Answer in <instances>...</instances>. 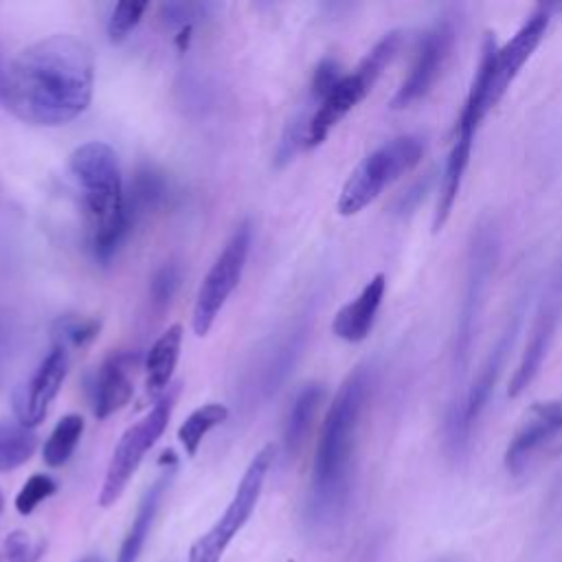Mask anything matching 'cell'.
Returning <instances> with one entry per match:
<instances>
[{
  "label": "cell",
  "instance_id": "obj_1",
  "mask_svg": "<svg viewBox=\"0 0 562 562\" xmlns=\"http://www.w3.org/2000/svg\"><path fill=\"white\" fill-rule=\"evenodd\" d=\"M94 59L70 33L22 48L2 77L4 105L20 121L55 127L77 119L92 99Z\"/></svg>",
  "mask_w": 562,
  "mask_h": 562
},
{
  "label": "cell",
  "instance_id": "obj_2",
  "mask_svg": "<svg viewBox=\"0 0 562 562\" xmlns=\"http://www.w3.org/2000/svg\"><path fill=\"white\" fill-rule=\"evenodd\" d=\"M369 386L371 375L367 367H358L340 384L325 415L316 446L310 490V514L318 522L336 518L347 501L356 439Z\"/></svg>",
  "mask_w": 562,
  "mask_h": 562
},
{
  "label": "cell",
  "instance_id": "obj_3",
  "mask_svg": "<svg viewBox=\"0 0 562 562\" xmlns=\"http://www.w3.org/2000/svg\"><path fill=\"white\" fill-rule=\"evenodd\" d=\"M70 171L83 189L92 222V250L99 259H110L130 233L116 154L101 140L83 143L70 154Z\"/></svg>",
  "mask_w": 562,
  "mask_h": 562
},
{
  "label": "cell",
  "instance_id": "obj_4",
  "mask_svg": "<svg viewBox=\"0 0 562 562\" xmlns=\"http://www.w3.org/2000/svg\"><path fill=\"white\" fill-rule=\"evenodd\" d=\"M402 35L397 31L386 33L358 64L349 75H342L340 81L316 103V110L307 119L305 127V147L321 145L329 132L371 92L373 83L382 70L393 61L400 48Z\"/></svg>",
  "mask_w": 562,
  "mask_h": 562
},
{
  "label": "cell",
  "instance_id": "obj_5",
  "mask_svg": "<svg viewBox=\"0 0 562 562\" xmlns=\"http://www.w3.org/2000/svg\"><path fill=\"white\" fill-rule=\"evenodd\" d=\"M426 143L422 136L404 134L397 136L369 156H364L351 171L338 195V213L349 217L369 206L391 182L411 171L424 156Z\"/></svg>",
  "mask_w": 562,
  "mask_h": 562
},
{
  "label": "cell",
  "instance_id": "obj_6",
  "mask_svg": "<svg viewBox=\"0 0 562 562\" xmlns=\"http://www.w3.org/2000/svg\"><path fill=\"white\" fill-rule=\"evenodd\" d=\"M498 244L501 239H498L496 224L492 220L479 222L468 248L463 299H461L459 318L454 327V342H452V360L459 371L465 367L470 356L474 329H476V323L485 303V294L498 261Z\"/></svg>",
  "mask_w": 562,
  "mask_h": 562
},
{
  "label": "cell",
  "instance_id": "obj_7",
  "mask_svg": "<svg viewBox=\"0 0 562 562\" xmlns=\"http://www.w3.org/2000/svg\"><path fill=\"white\" fill-rule=\"evenodd\" d=\"M178 393H180V384H169V389L158 397V402L151 406V411L123 432V437L119 439V443L110 457V463H108V470L103 476V485L99 492L101 507H110L121 498L123 490L127 487L130 479L134 476L136 468L140 465L145 452L165 432L171 411H173V404L178 400Z\"/></svg>",
  "mask_w": 562,
  "mask_h": 562
},
{
  "label": "cell",
  "instance_id": "obj_8",
  "mask_svg": "<svg viewBox=\"0 0 562 562\" xmlns=\"http://www.w3.org/2000/svg\"><path fill=\"white\" fill-rule=\"evenodd\" d=\"M250 244H252V226L250 222H241L235 233L231 235V239L226 241V246L222 248V252L217 255V259L213 261L211 270L206 272L198 296H195V305H193V331L198 336H206L209 329L213 327L217 314L222 312L226 299L231 296V292L237 288L248 252H250Z\"/></svg>",
  "mask_w": 562,
  "mask_h": 562
},
{
  "label": "cell",
  "instance_id": "obj_9",
  "mask_svg": "<svg viewBox=\"0 0 562 562\" xmlns=\"http://www.w3.org/2000/svg\"><path fill=\"white\" fill-rule=\"evenodd\" d=\"M454 44V26L450 20H439L419 37L411 70L391 99L393 110H404L428 94L441 75Z\"/></svg>",
  "mask_w": 562,
  "mask_h": 562
},
{
  "label": "cell",
  "instance_id": "obj_10",
  "mask_svg": "<svg viewBox=\"0 0 562 562\" xmlns=\"http://www.w3.org/2000/svg\"><path fill=\"white\" fill-rule=\"evenodd\" d=\"M560 318H562V266L553 272V277L547 283V290L538 303L536 318H533V325L529 331V340H527L520 362L509 380V389H507L509 397H518L531 384L536 373L540 371V364L551 347V340L560 325Z\"/></svg>",
  "mask_w": 562,
  "mask_h": 562
},
{
  "label": "cell",
  "instance_id": "obj_11",
  "mask_svg": "<svg viewBox=\"0 0 562 562\" xmlns=\"http://www.w3.org/2000/svg\"><path fill=\"white\" fill-rule=\"evenodd\" d=\"M68 373V351L59 345L42 358L29 380L15 393V417L24 428H35L44 422L53 400L57 397Z\"/></svg>",
  "mask_w": 562,
  "mask_h": 562
},
{
  "label": "cell",
  "instance_id": "obj_12",
  "mask_svg": "<svg viewBox=\"0 0 562 562\" xmlns=\"http://www.w3.org/2000/svg\"><path fill=\"white\" fill-rule=\"evenodd\" d=\"M553 4H540L536 7L529 18L522 22V26L514 33V37L496 48L494 55V68H492V83H490V101L492 108L501 101V97L507 92L520 68L527 64L531 53L542 42L549 20H551Z\"/></svg>",
  "mask_w": 562,
  "mask_h": 562
},
{
  "label": "cell",
  "instance_id": "obj_13",
  "mask_svg": "<svg viewBox=\"0 0 562 562\" xmlns=\"http://www.w3.org/2000/svg\"><path fill=\"white\" fill-rule=\"evenodd\" d=\"M562 432V397L533 404L520 426L516 428L507 450H505V468L512 474H520L533 454L542 450L555 435Z\"/></svg>",
  "mask_w": 562,
  "mask_h": 562
},
{
  "label": "cell",
  "instance_id": "obj_14",
  "mask_svg": "<svg viewBox=\"0 0 562 562\" xmlns=\"http://www.w3.org/2000/svg\"><path fill=\"white\" fill-rule=\"evenodd\" d=\"M274 461V446L272 443H266L255 457L252 461L248 463L228 507L224 509V514L217 518V522L211 527V531L224 542L228 544L237 531L248 522L259 496H261V490H263V481H266V474L270 470Z\"/></svg>",
  "mask_w": 562,
  "mask_h": 562
},
{
  "label": "cell",
  "instance_id": "obj_15",
  "mask_svg": "<svg viewBox=\"0 0 562 562\" xmlns=\"http://www.w3.org/2000/svg\"><path fill=\"white\" fill-rule=\"evenodd\" d=\"M384 290H386V277L380 272L362 288V292L353 301H349L338 310L331 323L334 334L347 342L364 340L375 323Z\"/></svg>",
  "mask_w": 562,
  "mask_h": 562
},
{
  "label": "cell",
  "instance_id": "obj_16",
  "mask_svg": "<svg viewBox=\"0 0 562 562\" xmlns=\"http://www.w3.org/2000/svg\"><path fill=\"white\" fill-rule=\"evenodd\" d=\"M134 367V356L130 353H112L97 371L92 402H94V417L105 419L119 408H123L132 393L134 384L130 378V369Z\"/></svg>",
  "mask_w": 562,
  "mask_h": 562
},
{
  "label": "cell",
  "instance_id": "obj_17",
  "mask_svg": "<svg viewBox=\"0 0 562 562\" xmlns=\"http://www.w3.org/2000/svg\"><path fill=\"white\" fill-rule=\"evenodd\" d=\"M171 474H173V465H169L167 470H162L158 474V479L145 490L140 503H138V509H136V516L121 542V549L116 553V560L114 562H136L145 542H147V536H149V529L154 525V518L158 514V507H160V501L169 487V481H171Z\"/></svg>",
  "mask_w": 562,
  "mask_h": 562
},
{
  "label": "cell",
  "instance_id": "obj_18",
  "mask_svg": "<svg viewBox=\"0 0 562 562\" xmlns=\"http://www.w3.org/2000/svg\"><path fill=\"white\" fill-rule=\"evenodd\" d=\"M180 347H182V327L171 325L167 327L151 345L145 369H147V391L149 393H160L167 391L171 384L173 369L180 358Z\"/></svg>",
  "mask_w": 562,
  "mask_h": 562
},
{
  "label": "cell",
  "instance_id": "obj_19",
  "mask_svg": "<svg viewBox=\"0 0 562 562\" xmlns=\"http://www.w3.org/2000/svg\"><path fill=\"white\" fill-rule=\"evenodd\" d=\"M323 397H325V389L321 384H307L294 397V404L290 408V415L283 428V448L288 457H294L303 448Z\"/></svg>",
  "mask_w": 562,
  "mask_h": 562
},
{
  "label": "cell",
  "instance_id": "obj_20",
  "mask_svg": "<svg viewBox=\"0 0 562 562\" xmlns=\"http://www.w3.org/2000/svg\"><path fill=\"white\" fill-rule=\"evenodd\" d=\"M167 193V182L162 173L151 167L138 169L134 182L130 187V195L125 198V220L127 228H132L145 213L156 209Z\"/></svg>",
  "mask_w": 562,
  "mask_h": 562
},
{
  "label": "cell",
  "instance_id": "obj_21",
  "mask_svg": "<svg viewBox=\"0 0 562 562\" xmlns=\"http://www.w3.org/2000/svg\"><path fill=\"white\" fill-rule=\"evenodd\" d=\"M81 432H83V417L77 413L64 415L55 424L48 439L44 441V448H42L44 463L50 468L64 465L72 457V452L81 439Z\"/></svg>",
  "mask_w": 562,
  "mask_h": 562
},
{
  "label": "cell",
  "instance_id": "obj_22",
  "mask_svg": "<svg viewBox=\"0 0 562 562\" xmlns=\"http://www.w3.org/2000/svg\"><path fill=\"white\" fill-rule=\"evenodd\" d=\"M226 417H228V408L217 402L195 408L178 428V439H180L184 452L189 457H195V452H198L202 439L209 435V430H213L215 426L226 422Z\"/></svg>",
  "mask_w": 562,
  "mask_h": 562
},
{
  "label": "cell",
  "instance_id": "obj_23",
  "mask_svg": "<svg viewBox=\"0 0 562 562\" xmlns=\"http://www.w3.org/2000/svg\"><path fill=\"white\" fill-rule=\"evenodd\" d=\"M37 448V437L22 424L0 422V472L15 470L26 463Z\"/></svg>",
  "mask_w": 562,
  "mask_h": 562
},
{
  "label": "cell",
  "instance_id": "obj_24",
  "mask_svg": "<svg viewBox=\"0 0 562 562\" xmlns=\"http://www.w3.org/2000/svg\"><path fill=\"white\" fill-rule=\"evenodd\" d=\"M99 329H101V323L97 318L66 314L55 321L53 338H55V345L68 351V347H86L88 342H92L99 336Z\"/></svg>",
  "mask_w": 562,
  "mask_h": 562
},
{
  "label": "cell",
  "instance_id": "obj_25",
  "mask_svg": "<svg viewBox=\"0 0 562 562\" xmlns=\"http://www.w3.org/2000/svg\"><path fill=\"white\" fill-rule=\"evenodd\" d=\"M46 551L44 540H33L26 531H11L0 547V562H37Z\"/></svg>",
  "mask_w": 562,
  "mask_h": 562
},
{
  "label": "cell",
  "instance_id": "obj_26",
  "mask_svg": "<svg viewBox=\"0 0 562 562\" xmlns=\"http://www.w3.org/2000/svg\"><path fill=\"white\" fill-rule=\"evenodd\" d=\"M147 7V2H119L108 20V40L112 44H121L136 29Z\"/></svg>",
  "mask_w": 562,
  "mask_h": 562
},
{
  "label": "cell",
  "instance_id": "obj_27",
  "mask_svg": "<svg viewBox=\"0 0 562 562\" xmlns=\"http://www.w3.org/2000/svg\"><path fill=\"white\" fill-rule=\"evenodd\" d=\"M57 492V481L48 474H33L26 479V483L22 485V490L15 496V509L22 516L33 514V509L46 501L48 496H53Z\"/></svg>",
  "mask_w": 562,
  "mask_h": 562
},
{
  "label": "cell",
  "instance_id": "obj_28",
  "mask_svg": "<svg viewBox=\"0 0 562 562\" xmlns=\"http://www.w3.org/2000/svg\"><path fill=\"white\" fill-rule=\"evenodd\" d=\"M18 336H20L18 316L9 307H0V386L7 373V367L13 358V351L18 347Z\"/></svg>",
  "mask_w": 562,
  "mask_h": 562
},
{
  "label": "cell",
  "instance_id": "obj_29",
  "mask_svg": "<svg viewBox=\"0 0 562 562\" xmlns=\"http://www.w3.org/2000/svg\"><path fill=\"white\" fill-rule=\"evenodd\" d=\"M178 283H180V270L176 266H162L154 279H151V285H149V292H151V303L156 307H165L171 296L176 294L178 290Z\"/></svg>",
  "mask_w": 562,
  "mask_h": 562
},
{
  "label": "cell",
  "instance_id": "obj_30",
  "mask_svg": "<svg viewBox=\"0 0 562 562\" xmlns=\"http://www.w3.org/2000/svg\"><path fill=\"white\" fill-rule=\"evenodd\" d=\"M342 72H340V66L338 61L334 59H323L316 68H314V75H312V86H310V92H312V99H316V103L340 81Z\"/></svg>",
  "mask_w": 562,
  "mask_h": 562
},
{
  "label": "cell",
  "instance_id": "obj_31",
  "mask_svg": "<svg viewBox=\"0 0 562 562\" xmlns=\"http://www.w3.org/2000/svg\"><path fill=\"white\" fill-rule=\"evenodd\" d=\"M228 544H224L211 529L200 536L193 544H191V551H189V560L187 562H220L224 549Z\"/></svg>",
  "mask_w": 562,
  "mask_h": 562
},
{
  "label": "cell",
  "instance_id": "obj_32",
  "mask_svg": "<svg viewBox=\"0 0 562 562\" xmlns=\"http://www.w3.org/2000/svg\"><path fill=\"white\" fill-rule=\"evenodd\" d=\"M79 562H103V558H99V555H88V558H83V560H79Z\"/></svg>",
  "mask_w": 562,
  "mask_h": 562
},
{
  "label": "cell",
  "instance_id": "obj_33",
  "mask_svg": "<svg viewBox=\"0 0 562 562\" xmlns=\"http://www.w3.org/2000/svg\"><path fill=\"white\" fill-rule=\"evenodd\" d=\"M2 507H4V498H2V492H0V514H2Z\"/></svg>",
  "mask_w": 562,
  "mask_h": 562
}]
</instances>
